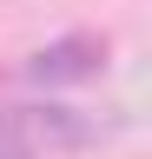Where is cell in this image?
I'll return each mask as SVG.
<instances>
[{
    "mask_svg": "<svg viewBox=\"0 0 152 159\" xmlns=\"http://www.w3.org/2000/svg\"><path fill=\"white\" fill-rule=\"evenodd\" d=\"M106 33H60L53 47H40L27 60V80L33 86H80V80H99L106 73Z\"/></svg>",
    "mask_w": 152,
    "mask_h": 159,
    "instance_id": "cell-1",
    "label": "cell"
},
{
    "mask_svg": "<svg viewBox=\"0 0 152 159\" xmlns=\"http://www.w3.org/2000/svg\"><path fill=\"white\" fill-rule=\"evenodd\" d=\"M13 113H20L33 152H40V146H93V139H99V126L80 119L73 106H13Z\"/></svg>",
    "mask_w": 152,
    "mask_h": 159,
    "instance_id": "cell-2",
    "label": "cell"
},
{
    "mask_svg": "<svg viewBox=\"0 0 152 159\" xmlns=\"http://www.w3.org/2000/svg\"><path fill=\"white\" fill-rule=\"evenodd\" d=\"M0 159H40L27 126H20V113H0Z\"/></svg>",
    "mask_w": 152,
    "mask_h": 159,
    "instance_id": "cell-3",
    "label": "cell"
}]
</instances>
